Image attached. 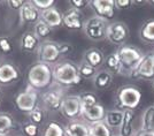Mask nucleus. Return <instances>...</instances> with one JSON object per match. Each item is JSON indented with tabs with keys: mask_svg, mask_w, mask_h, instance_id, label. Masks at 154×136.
Segmentation results:
<instances>
[{
	"mask_svg": "<svg viewBox=\"0 0 154 136\" xmlns=\"http://www.w3.org/2000/svg\"><path fill=\"white\" fill-rule=\"evenodd\" d=\"M24 2H26V1H23V0H8V1H7L9 8L16 9V11H20V9L22 8V6L24 5Z\"/></svg>",
	"mask_w": 154,
	"mask_h": 136,
	"instance_id": "obj_40",
	"label": "nucleus"
},
{
	"mask_svg": "<svg viewBox=\"0 0 154 136\" xmlns=\"http://www.w3.org/2000/svg\"><path fill=\"white\" fill-rule=\"evenodd\" d=\"M149 2H151V4H152V5H153V6H154V0H151Z\"/></svg>",
	"mask_w": 154,
	"mask_h": 136,
	"instance_id": "obj_43",
	"label": "nucleus"
},
{
	"mask_svg": "<svg viewBox=\"0 0 154 136\" xmlns=\"http://www.w3.org/2000/svg\"><path fill=\"white\" fill-rule=\"evenodd\" d=\"M79 96V99H81V105H82V111L89 109L91 106L98 104V98L97 96L93 93V92H90V91H86V92H83Z\"/></svg>",
	"mask_w": 154,
	"mask_h": 136,
	"instance_id": "obj_32",
	"label": "nucleus"
},
{
	"mask_svg": "<svg viewBox=\"0 0 154 136\" xmlns=\"http://www.w3.org/2000/svg\"><path fill=\"white\" fill-rule=\"evenodd\" d=\"M113 136H121V135H120V134H114Z\"/></svg>",
	"mask_w": 154,
	"mask_h": 136,
	"instance_id": "obj_44",
	"label": "nucleus"
},
{
	"mask_svg": "<svg viewBox=\"0 0 154 136\" xmlns=\"http://www.w3.org/2000/svg\"><path fill=\"white\" fill-rule=\"evenodd\" d=\"M40 20H42L44 23H46L51 29H54V28H59V27L63 26V22H62V14L60 13L55 7L42 12V13H40Z\"/></svg>",
	"mask_w": 154,
	"mask_h": 136,
	"instance_id": "obj_18",
	"label": "nucleus"
},
{
	"mask_svg": "<svg viewBox=\"0 0 154 136\" xmlns=\"http://www.w3.org/2000/svg\"><path fill=\"white\" fill-rule=\"evenodd\" d=\"M38 59L40 62H44L47 65H57L59 61L60 52H59V44L53 40H44L40 43L37 50Z\"/></svg>",
	"mask_w": 154,
	"mask_h": 136,
	"instance_id": "obj_9",
	"label": "nucleus"
},
{
	"mask_svg": "<svg viewBox=\"0 0 154 136\" xmlns=\"http://www.w3.org/2000/svg\"><path fill=\"white\" fill-rule=\"evenodd\" d=\"M134 111H123V120L119 128V134L121 136H135L134 130Z\"/></svg>",
	"mask_w": 154,
	"mask_h": 136,
	"instance_id": "obj_20",
	"label": "nucleus"
},
{
	"mask_svg": "<svg viewBox=\"0 0 154 136\" xmlns=\"http://www.w3.org/2000/svg\"><path fill=\"white\" fill-rule=\"evenodd\" d=\"M31 4L42 13L44 11L53 8L55 5V1L54 0H31Z\"/></svg>",
	"mask_w": 154,
	"mask_h": 136,
	"instance_id": "obj_34",
	"label": "nucleus"
},
{
	"mask_svg": "<svg viewBox=\"0 0 154 136\" xmlns=\"http://www.w3.org/2000/svg\"><path fill=\"white\" fill-rule=\"evenodd\" d=\"M28 85L32 89H44L53 84V66L36 62L28 71Z\"/></svg>",
	"mask_w": 154,
	"mask_h": 136,
	"instance_id": "obj_2",
	"label": "nucleus"
},
{
	"mask_svg": "<svg viewBox=\"0 0 154 136\" xmlns=\"http://www.w3.org/2000/svg\"><path fill=\"white\" fill-rule=\"evenodd\" d=\"M33 33L37 36V38H38L39 40H43V42H44V40H46V38L50 37V35L52 33V29L40 20L39 22H37V23L35 24Z\"/></svg>",
	"mask_w": 154,
	"mask_h": 136,
	"instance_id": "obj_31",
	"label": "nucleus"
},
{
	"mask_svg": "<svg viewBox=\"0 0 154 136\" xmlns=\"http://www.w3.org/2000/svg\"><path fill=\"white\" fill-rule=\"evenodd\" d=\"M42 136H64V128L57 121H50L43 130Z\"/></svg>",
	"mask_w": 154,
	"mask_h": 136,
	"instance_id": "obj_29",
	"label": "nucleus"
},
{
	"mask_svg": "<svg viewBox=\"0 0 154 136\" xmlns=\"http://www.w3.org/2000/svg\"><path fill=\"white\" fill-rule=\"evenodd\" d=\"M38 103V93L29 85L26 87V90L17 93V96L15 97V105H16L17 110L23 113H28V114L35 110L37 106H39Z\"/></svg>",
	"mask_w": 154,
	"mask_h": 136,
	"instance_id": "obj_6",
	"label": "nucleus"
},
{
	"mask_svg": "<svg viewBox=\"0 0 154 136\" xmlns=\"http://www.w3.org/2000/svg\"><path fill=\"white\" fill-rule=\"evenodd\" d=\"M83 61L98 69L99 67H101L103 65L105 55H103V51L100 49L91 47V49H89V50H86V51L84 52Z\"/></svg>",
	"mask_w": 154,
	"mask_h": 136,
	"instance_id": "obj_19",
	"label": "nucleus"
},
{
	"mask_svg": "<svg viewBox=\"0 0 154 136\" xmlns=\"http://www.w3.org/2000/svg\"><path fill=\"white\" fill-rule=\"evenodd\" d=\"M62 22L66 28L71 29V30H79L84 26V21L82 19L81 12L74 8H69L62 14Z\"/></svg>",
	"mask_w": 154,
	"mask_h": 136,
	"instance_id": "obj_14",
	"label": "nucleus"
},
{
	"mask_svg": "<svg viewBox=\"0 0 154 136\" xmlns=\"http://www.w3.org/2000/svg\"><path fill=\"white\" fill-rule=\"evenodd\" d=\"M103 66H105V71L110 73L112 75H114V74H121V66H120V61H119L116 52L110 53L107 57H105Z\"/></svg>",
	"mask_w": 154,
	"mask_h": 136,
	"instance_id": "obj_26",
	"label": "nucleus"
},
{
	"mask_svg": "<svg viewBox=\"0 0 154 136\" xmlns=\"http://www.w3.org/2000/svg\"><path fill=\"white\" fill-rule=\"evenodd\" d=\"M69 4L71 5V8L81 12V9H83V8L90 5V1H86V0H70Z\"/></svg>",
	"mask_w": 154,
	"mask_h": 136,
	"instance_id": "obj_38",
	"label": "nucleus"
},
{
	"mask_svg": "<svg viewBox=\"0 0 154 136\" xmlns=\"http://www.w3.org/2000/svg\"><path fill=\"white\" fill-rule=\"evenodd\" d=\"M12 51V43L7 37H0V52L2 53H9Z\"/></svg>",
	"mask_w": 154,
	"mask_h": 136,
	"instance_id": "obj_37",
	"label": "nucleus"
},
{
	"mask_svg": "<svg viewBox=\"0 0 154 136\" xmlns=\"http://www.w3.org/2000/svg\"><path fill=\"white\" fill-rule=\"evenodd\" d=\"M135 136H154V131H149V130H138L135 133Z\"/></svg>",
	"mask_w": 154,
	"mask_h": 136,
	"instance_id": "obj_41",
	"label": "nucleus"
},
{
	"mask_svg": "<svg viewBox=\"0 0 154 136\" xmlns=\"http://www.w3.org/2000/svg\"><path fill=\"white\" fill-rule=\"evenodd\" d=\"M153 53H154V51H153Z\"/></svg>",
	"mask_w": 154,
	"mask_h": 136,
	"instance_id": "obj_47",
	"label": "nucleus"
},
{
	"mask_svg": "<svg viewBox=\"0 0 154 136\" xmlns=\"http://www.w3.org/2000/svg\"><path fill=\"white\" fill-rule=\"evenodd\" d=\"M108 22L98 16H92L84 22L83 30L88 38L92 40H103L106 38Z\"/></svg>",
	"mask_w": 154,
	"mask_h": 136,
	"instance_id": "obj_5",
	"label": "nucleus"
},
{
	"mask_svg": "<svg viewBox=\"0 0 154 136\" xmlns=\"http://www.w3.org/2000/svg\"><path fill=\"white\" fill-rule=\"evenodd\" d=\"M90 6L96 13V16L105 21H108L114 16V11H115L114 0H92L90 1Z\"/></svg>",
	"mask_w": 154,
	"mask_h": 136,
	"instance_id": "obj_12",
	"label": "nucleus"
},
{
	"mask_svg": "<svg viewBox=\"0 0 154 136\" xmlns=\"http://www.w3.org/2000/svg\"><path fill=\"white\" fill-rule=\"evenodd\" d=\"M64 97L66 96H64L63 88L55 84V87H53L50 90H47L43 93V96H42L43 109L51 111V112L60 111Z\"/></svg>",
	"mask_w": 154,
	"mask_h": 136,
	"instance_id": "obj_8",
	"label": "nucleus"
},
{
	"mask_svg": "<svg viewBox=\"0 0 154 136\" xmlns=\"http://www.w3.org/2000/svg\"><path fill=\"white\" fill-rule=\"evenodd\" d=\"M15 122L11 114L8 113H0V134L8 135V133L14 128Z\"/></svg>",
	"mask_w": 154,
	"mask_h": 136,
	"instance_id": "obj_30",
	"label": "nucleus"
},
{
	"mask_svg": "<svg viewBox=\"0 0 154 136\" xmlns=\"http://www.w3.org/2000/svg\"><path fill=\"white\" fill-rule=\"evenodd\" d=\"M20 17L23 23L36 24L40 21V12L31 4V1H26L20 9Z\"/></svg>",
	"mask_w": 154,
	"mask_h": 136,
	"instance_id": "obj_16",
	"label": "nucleus"
},
{
	"mask_svg": "<svg viewBox=\"0 0 154 136\" xmlns=\"http://www.w3.org/2000/svg\"><path fill=\"white\" fill-rule=\"evenodd\" d=\"M60 112L63 114L64 118L75 120L76 118L82 115V105L78 95H69L66 96L61 105Z\"/></svg>",
	"mask_w": 154,
	"mask_h": 136,
	"instance_id": "obj_11",
	"label": "nucleus"
},
{
	"mask_svg": "<svg viewBox=\"0 0 154 136\" xmlns=\"http://www.w3.org/2000/svg\"><path fill=\"white\" fill-rule=\"evenodd\" d=\"M153 90H154V81H153Z\"/></svg>",
	"mask_w": 154,
	"mask_h": 136,
	"instance_id": "obj_46",
	"label": "nucleus"
},
{
	"mask_svg": "<svg viewBox=\"0 0 154 136\" xmlns=\"http://www.w3.org/2000/svg\"><path fill=\"white\" fill-rule=\"evenodd\" d=\"M139 37L145 43L154 44V19L146 20L139 29Z\"/></svg>",
	"mask_w": 154,
	"mask_h": 136,
	"instance_id": "obj_24",
	"label": "nucleus"
},
{
	"mask_svg": "<svg viewBox=\"0 0 154 136\" xmlns=\"http://www.w3.org/2000/svg\"><path fill=\"white\" fill-rule=\"evenodd\" d=\"M21 49L24 52H35L38 50L40 45V40L37 38V36L33 31H26L21 37Z\"/></svg>",
	"mask_w": 154,
	"mask_h": 136,
	"instance_id": "obj_21",
	"label": "nucleus"
},
{
	"mask_svg": "<svg viewBox=\"0 0 154 136\" xmlns=\"http://www.w3.org/2000/svg\"><path fill=\"white\" fill-rule=\"evenodd\" d=\"M21 78V71L13 62H1L0 64V84L7 85L19 81Z\"/></svg>",
	"mask_w": 154,
	"mask_h": 136,
	"instance_id": "obj_13",
	"label": "nucleus"
},
{
	"mask_svg": "<svg viewBox=\"0 0 154 136\" xmlns=\"http://www.w3.org/2000/svg\"><path fill=\"white\" fill-rule=\"evenodd\" d=\"M105 114H106V111L103 109V106L100 103H98L86 110L82 111L81 117L83 118L84 122H86L88 125H92L99 121H103Z\"/></svg>",
	"mask_w": 154,
	"mask_h": 136,
	"instance_id": "obj_15",
	"label": "nucleus"
},
{
	"mask_svg": "<svg viewBox=\"0 0 154 136\" xmlns=\"http://www.w3.org/2000/svg\"><path fill=\"white\" fill-rule=\"evenodd\" d=\"M116 54L121 66V75L125 76H130L132 74L144 55V53L138 47L128 44L120 46L116 51Z\"/></svg>",
	"mask_w": 154,
	"mask_h": 136,
	"instance_id": "obj_3",
	"label": "nucleus"
},
{
	"mask_svg": "<svg viewBox=\"0 0 154 136\" xmlns=\"http://www.w3.org/2000/svg\"><path fill=\"white\" fill-rule=\"evenodd\" d=\"M1 102H2V92L0 90V105H1Z\"/></svg>",
	"mask_w": 154,
	"mask_h": 136,
	"instance_id": "obj_42",
	"label": "nucleus"
},
{
	"mask_svg": "<svg viewBox=\"0 0 154 136\" xmlns=\"http://www.w3.org/2000/svg\"><path fill=\"white\" fill-rule=\"evenodd\" d=\"M113 83V75L107 71H100L93 78V84L99 90H106Z\"/></svg>",
	"mask_w": 154,
	"mask_h": 136,
	"instance_id": "obj_23",
	"label": "nucleus"
},
{
	"mask_svg": "<svg viewBox=\"0 0 154 136\" xmlns=\"http://www.w3.org/2000/svg\"><path fill=\"white\" fill-rule=\"evenodd\" d=\"M129 38V28L124 22H110L107 27L106 39L116 45H124Z\"/></svg>",
	"mask_w": 154,
	"mask_h": 136,
	"instance_id": "obj_10",
	"label": "nucleus"
},
{
	"mask_svg": "<svg viewBox=\"0 0 154 136\" xmlns=\"http://www.w3.org/2000/svg\"><path fill=\"white\" fill-rule=\"evenodd\" d=\"M114 2H115V8L120 9V11L129 9L135 4L132 0H114Z\"/></svg>",
	"mask_w": 154,
	"mask_h": 136,
	"instance_id": "obj_36",
	"label": "nucleus"
},
{
	"mask_svg": "<svg viewBox=\"0 0 154 136\" xmlns=\"http://www.w3.org/2000/svg\"><path fill=\"white\" fill-rule=\"evenodd\" d=\"M53 81L61 88H69L79 84L82 78L77 65L69 60H64L53 66Z\"/></svg>",
	"mask_w": 154,
	"mask_h": 136,
	"instance_id": "obj_1",
	"label": "nucleus"
},
{
	"mask_svg": "<svg viewBox=\"0 0 154 136\" xmlns=\"http://www.w3.org/2000/svg\"><path fill=\"white\" fill-rule=\"evenodd\" d=\"M123 120V111L119 109L106 111L103 122L108 126L110 129H119Z\"/></svg>",
	"mask_w": 154,
	"mask_h": 136,
	"instance_id": "obj_22",
	"label": "nucleus"
},
{
	"mask_svg": "<svg viewBox=\"0 0 154 136\" xmlns=\"http://www.w3.org/2000/svg\"><path fill=\"white\" fill-rule=\"evenodd\" d=\"M29 119L32 123H36V125H42L45 120V110L40 106H37L33 111H31L29 113Z\"/></svg>",
	"mask_w": 154,
	"mask_h": 136,
	"instance_id": "obj_33",
	"label": "nucleus"
},
{
	"mask_svg": "<svg viewBox=\"0 0 154 136\" xmlns=\"http://www.w3.org/2000/svg\"><path fill=\"white\" fill-rule=\"evenodd\" d=\"M140 130L154 131V105L146 107L140 118Z\"/></svg>",
	"mask_w": 154,
	"mask_h": 136,
	"instance_id": "obj_25",
	"label": "nucleus"
},
{
	"mask_svg": "<svg viewBox=\"0 0 154 136\" xmlns=\"http://www.w3.org/2000/svg\"><path fill=\"white\" fill-rule=\"evenodd\" d=\"M0 136H8V135H4V134H0Z\"/></svg>",
	"mask_w": 154,
	"mask_h": 136,
	"instance_id": "obj_45",
	"label": "nucleus"
},
{
	"mask_svg": "<svg viewBox=\"0 0 154 136\" xmlns=\"http://www.w3.org/2000/svg\"><path fill=\"white\" fill-rule=\"evenodd\" d=\"M40 127L36 123H32L31 121L24 123L22 126V131L26 136H38Z\"/></svg>",
	"mask_w": 154,
	"mask_h": 136,
	"instance_id": "obj_35",
	"label": "nucleus"
},
{
	"mask_svg": "<svg viewBox=\"0 0 154 136\" xmlns=\"http://www.w3.org/2000/svg\"><path fill=\"white\" fill-rule=\"evenodd\" d=\"M130 77L135 80H145V81H154V53L148 52L145 53L141 58L140 62L132 71Z\"/></svg>",
	"mask_w": 154,
	"mask_h": 136,
	"instance_id": "obj_7",
	"label": "nucleus"
},
{
	"mask_svg": "<svg viewBox=\"0 0 154 136\" xmlns=\"http://www.w3.org/2000/svg\"><path fill=\"white\" fill-rule=\"evenodd\" d=\"M141 102V91L138 87L127 84L120 87L116 91V109L121 111L136 110Z\"/></svg>",
	"mask_w": 154,
	"mask_h": 136,
	"instance_id": "obj_4",
	"label": "nucleus"
},
{
	"mask_svg": "<svg viewBox=\"0 0 154 136\" xmlns=\"http://www.w3.org/2000/svg\"><path fill=\"white\" fill-rule=\"evenodd\" d=\"M89 131L90 136H113V130L103 121L89 125Z\"/></svg>",
	"mask_w": 154,
	"mask_h": 136,
	"instance_id": "obj_27",
	"label": "nucleus"
},
{
	"mask_svg": "<svg viewBox=\"0 0 154 136\" xmlns=\"http://www.w3.org/2000/svg\"><path fill=\"white\" fill-rule=\"evenodd\" d=\"M64 136H90L89 125L81 120H70L63 127Z\"/></svg>",
	"mask_w": 154,
	"mask_h": 136,
	"instance_id": "obj_17",
	"label": "nucleus"
},
{
	"mask_svg": "<svg viewBox=\"0 0 154 136\" xmlns=\"http://www.w3.org/2000/svg\"><path fill=\"white\" fill-rule=\"evenodd\" d=\"M77 68H78V73H79V76L82 80H93L94 76L97 75V68L90 66L89 64L84 62L83 60L77 65Z\"/></svg>",
	"mask_w": 154,
	"mask_h": 136,
	"instance_id": "obj_28",
	"label": "nucleus"
},
{
	"mask_svg": "<svg viewBox=\"0 0 154 136\" xmlns=\"http://www.w3.org/2000/svg\"><path fill=\"white\" fill-rule=\"evenodd\" d=\"M60 55H68L72 52V45L69 43H58Z\"/></svg>",
	"mask_w": 154,
	"mask_h": 136,
	"instance_id": "obj_39",
	"label": "nucleus"
}]
</instances>
